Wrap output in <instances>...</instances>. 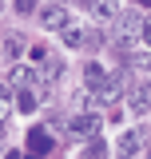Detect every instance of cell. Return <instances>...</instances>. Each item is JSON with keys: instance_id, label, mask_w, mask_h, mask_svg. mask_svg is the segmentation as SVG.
I'll return each instance as SVG.
<instances>
[{"instance_id": "cell-11", "label": "cell", "mask_w": 151, "mask_h": 159, "mask_svg": "<svg viewBox=\"0 0 151 159\" xmlns=\"http://www.w3.org/2000/svg\"><path fill=\"white\" fill-rule=\"evenodd\" d=\"M103 80H108V72H103V68H99V64H92V68H88V72H84V88H88V92H95V88H99V84H103Z\"/></svg>"}, {"instance_id": "cell-12", "label": "cell", "mask_w": 151, "mask_h": 159, "mask_svg": "<svg viewBox=\"0 0 151 159\" xmlns=\"http://www.w3.org/2000/svg\"><path fill=\"white\" fill-rule=\"evenodd\" d=\"M28 139H32V147H36V151H48V147H52V139H48V131H44V127H36Z\"/></svg>"}, {"instance_id": "cell-10", "label": "cell", "mask_w": 151, "mask_h": 159, "mask_svg": "<svg viewBox=\"0 0 151 159\" xmlns=\"http://www.w3.org/2000/svg\"><path fill=\"white\" fill-rule=\"evenodd\" d=\"M24 48H28V40H24V36H12V32L4 36V60H16Z\"/></svg>"}, {"instance_id": "cell-1", "label": "cell", "mask_w": 151, "mask_h": 159, "mask_svg": "<svg viewBox=\"0 0 151 159\" xmlns=\"http://www.w3.org/2000/svg\"><path fill=\"white\" fill-rule=\"evenodd\" d=\"M143 24H147V16H139V12H119V16L112 20V44L123 52V56L147 48V40H143Z\"/></svg>"}, {"instance_id": "cell-8", "label": "cell", "mask_w": 151, "mask_h": 159, "mask_svg": "<svg viewBox=\"0 0 151 159\" xmlns=\"http://www.w3.org/2000/svg\"><path fill=\"white\" fill-rule=\"evenodd\" d=\"M88 12H92L95 20H103V24H108V20L119 16V0H88Z\"/></svg>"}, {"instance_id": "cell-7", "label": "cell", "mask_w": 151, "mask_h": 159, "mask_svg": "<svg viewBox=\"0 0 151 159\" xmlns=\"http://www.w3.org/2000/svg\"><path fill=\"white\" fill-rule=\"evenodd\" d=\"M68 131H72V135L92 139L95 131H99V116H95V111H76V116L68 119Z\"/></svg>"}, {"instance_id": "cell-15", "label": "cell", "mask_w": 151, "mask_h": 159, "mask_svg": "<svg viewBox=\"0 0 151 159\" xmlns=\"http://www.w3.org/2000/svg\"><path fill=\"white\" fill-rule=\"evenodd\" d=\"M56 4H64V0H56Z\"/></svg>"}, {"instance_id": "cell-4", "label": "cell", "mask_w": 151, "mask_h": 159, "mask_svg": "<svg viewBox=\"0 0 151 159\" xmlns=\"http://www.w3.org/2000/svg\"><path fill=\"white\" fill-rule=\"evenodd\" d=\"M4 84H12V88H24V92H44V84L36 80V72H32V68H24V64H16V68H8V76H4Z\"/></svg>"}, {"instance_id": "cell-2", "label": "cell", "mask_w": 151, "mask_h": 159, "mask_svg": "<svg viewBox=\"0 0 151 159\" xmlns=\"http://www.w3.org/2000/svg\"><path fill=\"white\" fill-rule=\"evenodd\" d=\"M127 111L131 116H147L151 111V80H135L127 88Z\"/></svg>"}, {"instance_id": "cell-14", "label": "cell", "mask_w": 151, "mask_h": 159, "mask_svg": "<svg viewBox=\"0 0 151 159\" xmlns=\"http://www.w3.org/2000/svg\"><path fill=\"white\" fill-rule=\"evenodd\" d=\"M143 40H147V48H151V16H147V24H143Z\"/></svg>"}, {"instance_id": "cell-9", "label": "cell", "mask_w": 151, "mask_h": 159, "mask_svg": "<svg viewBox=\"0 0 151 159\" xmlns=\"http://www.w3.org/2000/svg\"><path fill=\"white\" fill-rule=\"evenodd\" d=\"M135 151H139V131H123L115 139V159H131Z\"/></svg>"}, {"instance_id": "cell-5", "label": "cell", "mask_w": 151, "mask_h": 159, "mask_svg": "<svg viewBox=\"0 0 151 159\" xmlns=\"http://www.w3.org/2000/svg\"><path fill=\"white\" fill-rule=\"evenodd\" d=\"M64 44H68V48H95V44H99V36H95L92 28H84V24H68V28H64Z\"/></svg>"}, {"instance_id": "cell-6", "label": "cell", "mask_w": 151, "mask_h": 159, "mask_svg": "<svg viewBox=\"0 0 151 159\" xmlns=\"http://www.w3.org/2000/svg\"><path fill=\"white\" fill-rule=\"evenodd\" d=\"M92 96H95V103H99V107H108V103H115V99L123 96V80L115 76V72H108V80H103V84L95 88Z\"/></svg>"}, {"instance_id": "cell-3", "label": "cell", "mask_w": 151, "mask_h": 159, "mask_svg": "<svg viewBox=\"0 0 151 159\" xmlns=\"http://www.w3.org/2000/svg\"><path fill=\"white\" fill-rule=\"evenodd\" d=\"M40 24H44V28H48V32H64V28H68V24H72V16H68V8H64V4H56V0H48V4H44V8H40Z\"/></svg>"}, {"instance_id": "cell-13", "label": "cell", "mask_w": 151, "mask_h": 159, "mask_svg": "<svg viewBox=\"0 0 151 159\" xmlns=\"http://www.w3.org/2000/svg\"><path fill=\"white\" fill-rule=\"evenodd\" d=\"M32 4H36V0H16V8H20V12H32Z\"/></svg>"}]
</instances>
